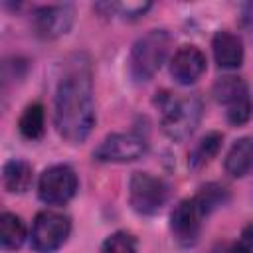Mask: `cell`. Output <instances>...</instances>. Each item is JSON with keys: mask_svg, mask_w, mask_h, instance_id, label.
I'll return each instance as SVG.
<instances>
[{"mask_svg": "<svg viewBox=\"0 0 253 253\" xmlns=\"http://www.w3.org/2000/svg\"><path fill=\"white\" fill-rule=\"evenodd\" d=\"M53 121L59 136L69 144L85 142L95 126L93 71L85 53H75L63 63L55 87Z\"/></svg>", "mask_w": 253, "mask_h": 253, "instance_id": "obj_1", "label": "cell"}, {"mask_svg": "<svg viewBox=\"0 0 253 253\" xmlns=\"http://www.w3.org/2000/svg\"><path fill=\"white\" fill-rule=\"evenodd\" d=\"M156 103L160 109V126L168 138L184 140L198 128L204 113V105L198 95L174 97L170 93H162Z\"/></svg>", "mask_w": 253, "mask_h": 253, "instance_id": "obj_2", "label": "cell"}, {"mask_svg": "<svg viewBox=\"0 0 253 253\" xmlns=\"http://www.w3.org/2000/svg\"><path fill=\"white\" fill-rule=\"evenodd\" d=\"M172 47V36L168 30H150L140 36L128 55V73L136 83L150 81L168 57Z\"/></svg>", "mask_w": 253, "mask_h": 253, "instance_id": "obj_3", "label": "cell"}, {"mask_svg": "<svg viewBox=\"0 0 253 253\" xmlns=\"http://www.w3.org/2000/svg\"><path fill=\"white\" fill-rule=\"evenodd\" d=\"M170 198V186L166 180L152 176L150 172H134L128 182V204L140 215L158 213Z\"/></svg>", "mask_w": 253, "mask_h": 253, "instance_id": "obj_4", "label": "cell"}, {"mask_svg": "<svg viewBox=\"0 0 253 253\" xmlns=\"http://www.w3.org/2000/svg\"><path fill=\"white\" fill-rule=\"evenodd\" d=\"M71 233V219L59 211H40L32 225V247L38 253H53L57 251Z\"/></svg>", "mask_w": 253, "mask_h": 253, "instance_id": "obj_5", "label": "cell"}, {"mask_svg": "<svg viewBox=\"0 0 253 253\" xmlns=\"http://www.w3.org/2000/svg\"><path fill=\"white\" fill-rule=\"evenodd\" d=\"M79 188L77 174L67 164H53L45 168L38 180V196L47 206L67 204Z\"/></svg>", "mask_w": 253, "mask_h": 253, "instance_id": "obj_6", "label": "cell"}, {"mask_svg": "<svg viewBox=\"0 0 253 253\" xmlns=\"http://www.w3.org/2000/svg\"><path fill=\"white\" fill-rule=\"evenodd\" d=\"M146 148H148V140H146V136H142V132H138V130L115 132L101 140V144L93 152V158L99 162L125 164V162L142 158Z\"/></svg>", "mask_w": 253, "mask_h": 253, "instance_id": "obj_7", "label": "cell"}, {"mask_svg": "<svg viewBox=\"0 0 253 253\" xmlns=\"http://www.w3.org/2000/svg\"><path fill=\"white\" fill-rule=\"evenodd\" d=\"M75 10L71 4H49L34 10L32 28L42 40H55L65 36L73 26Z\"/></svg>", "mask_w": 253, "mask_h": 253, "instance_id": "obj_8", "label": "cell"}, {"mask_svg": "<svg viewBox=\"0 0 253 253\" xmlns=\"http://www.w3.org/2000/svg\"><path fill=\"white\" fill-rule=\"evenodd\" d=\"M202 217L194 200H182L170 213V231L174 239L184 247L194 245L202 231Z\"/></svg>", "mask_w": 253, "mask_h": 253, "instance_id": "obj_9", "label": "cell"}, {"mask_svg": "<svg viewBox=\"0 0 253 253\" xmlns=\"http://www.w3.org/2000/svg\"><path fill=\"white\" fill-rule=\"evenodd\" d=\"M206 71V55L196 45H182L170 61V75L180 85L196 83Z\"/></svg>", "mask_w": 253, "mask_h": 253, "instance_id": "obj_10", "label": "cell"}, {"mask_svg": "<svg viewBox=\"0 0 253 253\" xmlns=\"http://www.w3.org/2000/svg\"><path fill=\"white\" fill-rule=\"evenodd\" d=\"M211 51L215 63L221 69H237L243 63V55H245L241 38L227 30L215 32L211 40Z\"/></svg>", "mask_w": 253, "mask_h": 253, "instance_id": "obj_11", "label": "cell"}, {"mask_svg": "<svg viewBox=\"0 0 253 253\" xmlns=\"http://www.w3.org/2000/svg\"><path fill=\"white\" fill-rule=\"evenodd\" d=\"M223 168L231 178H243L253 170V136H241L231 144Z\"/></svg>", "mask_w": 253, "mask_h": 253, "instance_id": "obj_12", "label": "cell"}, {"mask_svg": "<svg viewBox=\"0 0 253 253\" xmlns=\"http://www.w3.org/2000/svg\"><path fill=\"white\" fill-rule=\"evenodd\" d=\"M213 99L223 105L225 109L233 107V105H239L243 103L245 99H251L249 97V87L247 83L241 79V77H235V75H225V77H219L215 83H213Z\"/></svg>", "mask_w": 253, "mask_h": 253, "instance_id": "obj_13", "label": "cell"}, {"mask_svg": "<svg viewBox=\"0 0 253 253\" xmlns=\"http://www.w3.org/2000/svg\"><path fill=\"white\" fill-rule=\"evenodd\" d=\"M34 180V170L26 160L12 158L2 168V186L10 194H24L30 190Z\"/></svg>", "mask_w": 253, "mask_h": 253, "instance_id": "obj_14", "label": "cell"}, {"mask_svg": "<svg viewBox=\"0 0 253 253\" xmlns=\"http://www.w3.org/2000/svg\"><path fill=\"white\" fill-rule=\"evenodd\" d=\"M192 200H194V204L198 206L200 213L206 217V215L213 213L215 210L223 208V206L229 202V192H227V188H225V186L211 182V184L202 186V188H200V192H198Z\"/></svg>", "mask_w": 253, "mask_h": 253, "instance_id": "obj_15", "label": "cell"}, {"mask_svg": "<svg viewBox=\"0 0 253 253\" xmlns=\"http://www.w3.org/2000/svg\"><path fill=\"white\" fill-rule=\"evenodd\" d=\"M18 130L28 140H36L43 134V130H45V113H43V107L40 103H32L24 109V113L18 119Z\"/></svg>", "mask_w": 253, "mask_h": 253, "instance_id": "obj_16", "label": "cell"}, {"mask_svg": "<svg viewBox=\"0 0 253 253\" xmlns=\"http://www.w3.org/2000/svg\"><path fill=\"white\" fill-rule=\"evenodd\" d=\"M26 239V225L20 215L4 211L0 217V243L4 249H18Z\"/></svg>", "mask_w": 253, "mask_h": 253, "instance_id": "obj_17", "label": "cell"}, {"mask_svg": "<svg viewBox=\"0 0 253 253\" xmlns=\"http://www.w3.org/2000/svg\"><path fill=\"white\" fill-rule=\"evenodd\" d=\"M221 140H223L221 132L211 130V132L204 134L198 140V144L192 148V152H190V158H188L190 168H202L204 164H208L217 154V150L221 146Z\"/></svg>", "mask_w": 253, "mask_h": 253, "instance_id": "obj_18", "label": "cell"}, {"mask_svg": "<svg viewBox=\"0 0 253 253\" xmlns=\"http://www.w3.org/2000/svg\"><path fill=\"white\" fill-rule=\"evenodd\" d=\"M136 237L128 231H115L101 245V253H136Z\"/></svg>", "mask_w": 253, "mask_h": 253, "instance_id": "obj_19", "label": "cell"}, {"mask_svg": "<svg viewBox=\"0 0 253 253\" xmlns=\"http://www.w3.org/2000/svg\"><path fill=\"white\" fill-rule=\"evenodd\" d=\"M109 14H117L125 20H136L140 16H144L152 4L150 2H107Z\"/></svg>", "mask_w": 253, "mask_h": 253, "instance_id": "obj_20", "label": "cell"}, {"mask_svg": "<svg viewBox=\"0 0 253 253\" xmlns=\"http://www.w3.org/2000/svg\"><path fill=\"white\" fill-rule=\"evenodd\" d=\"M231 253H253V223L245 225L239 239L235 241Z\"/></svg>", "mask_w": 253, "mask_h": 253, "instance_id": "obj_21", "label": "cell"}]
</instances>
